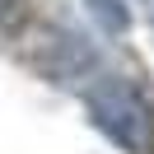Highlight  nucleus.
Masks as SVG:
<instances>
[{
    "mask_svg": "<svg viewBox=\"0 0 154 154\" xmlns=\"http://www.w3.org/2000/svg\"><path fill=\"white\" fill-rule=\"evenodd\" d=\"M89 112H94V122L103 126L122 149H131V154L149 149L154 112H149V103H145L126 79H103V84L89 94Z\"/></svg>",
    "mask_w": 154,
    "mask_h": 154,
    "instance_id": "1",
    "label": "nucleus"
}]
</instances>
